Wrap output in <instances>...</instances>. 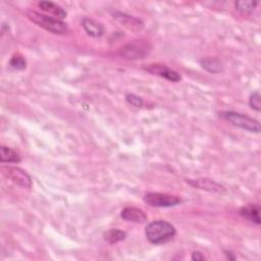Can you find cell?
I'll list each match as a JSON object with an SVG mask.
<instances>
[{
    "instance_id": "cell-1",
    "label": "cell",
    "mask_w": 261,
    "mask_h": 261,
    "mask_svg": "<svg viewBox=\"0 0 261 261\" xmlns=\"http://www.w3.org/2000/svg\"><path fill=\"white\" fill-rule=\"evenodd\" d=\"M175 233L174 227L166 220H155L150 223L145 230L147 240L155 245L169 242L175 236Z\"/></svg>"
},
{
    "instance_id": "cell-2",
    "label": "cell",
    "mask_w": 261,
    "mask_h": 261,
    "mask_svg": "<svg viewBox=\"0 0 261 261\" xmlns=\"http://www.w3.org/2000/svg\"><path fill=\"white\" fill-rule=\"evenodd\" d=\"M27 14H28V17L31 19L33 23H35L39 27L43 28L44 30H46L52 34L64 35V34L68 33V31H69L67 24H65L63 21H60V19H57L55 17L39 13V12L34 11V10L28 11Z\"/></svg>"
},
{
    "instance_id": "cell-3",
    "label": "cell",
    "mask_w": 261,
    "mask_h": 261,
    "mask_svg": "<svg viewBox=\"0 0 261 261\" xmlns=\"http://www.w3.org/2000/svg\"><path fill=\"white\" fill-rule=\"evenodd\" d=\"M222 116L226 120H228L229 123H231L233 126L238 127L240 129H243L245 131L258 134L261 130V127H260L258 120L246 114H242V113L235 112V111H226L222 113Z\"/></svg>"
},
{
    "instance_id": "cell-4",
    "label": "cell",
    "mask_w": 261,
    "mask_h": 261,
    "mask_svg": "<svg viewBox=\"0 0 261 261\" xmlns=\"http://www.w3.org/2000/svg\"><path fill=\"white\" fill-rule=\"evenodd\" d=\"M151 50V46L148 42L142 40H136L131 43L126 44L119 49V55L125 59L137 60L145 58Z\"/></svg>"
},
{
    "instance_id": "cell-5",
    "label": "cell",
    "mask_w": 261,
    "mask_h": 261,
    "mask_svg": "<svg viewBox=\"0 0 261 261\" xmlns=\"http://www.w3.org/2000/svg\"><path fill=\"white\" fill-rule=\"evenodd\" d=\"M144 201L152 207H174L180 203V199L170 195V194H163V193H147L144 196Z\"/></svg>"
},
{
    "instance_id": "cell-6",
    "label": "cell",
    "mask_w": 261,
    "mask_h": 261,
    "mask_svg": "<svg viewBox=\"0 0 261 261\" xmlns=\"http://www.w3.org/2000/svg\"><path fill=\"white\" fill-rule=\"evenodd\" d=\"M2 174L14 184L22 188H31L32 186V179L30 175L23 171L22 169L14 168V167H2L1 168Z\"/></svg>"
},
{
    "instance_id": "cell-7",
    "label": "cell",
    "mask_w": 261,
    "mask_h": 261,
    "mask_svg": "<svg viewBox=\"0 0 261 261\" xmlns=\"http://www.w3.org/2000/svg\"><path fill=\"white\" fill-rule=\"evenodd\" d=\"M113 18L115 19L117 23H119L120 25H122L123 27H125L128 30L133 31V32L141 31L143 29V27H144L143 22L140 21V19H138V18H136V17H134L132 15L126 14L124 12L115 11L113 13Z\"/></svg>"
},
{
    "instance_id": "cell-8",
    "label": "cell",
    "mask_w": 261,
    "mask_h": 261,
    "mask_svg": "<svg viewBox=\"0 0 261 261\" xmlns=\"http://www.w3.org/2000/svg\"><path fill=\"white\" fill-rule=\"evenodd\" d=\"M145 70L153 75L165 78L171 82H179L180 79H182L177 72L163 65H149V67H147Z\"/></svg>"
},
{
    "instance_id": "cell-9",
    "label": "cell",
    "mask_w": 261,
    "mask_h": 261,
    "mask_svg": "<svg viewBox=\"0 0 261 261\" xmlns=\"http://www.w3.org/2000/svg\"><path fill=\"white\" fill-rule=\"evenodd\" d=\"M120 216H122V218L126 220V222L136 223V224H143L147 220L146 213L142 209H139L136 207L124 208Z\"/></svg>"
},
{
    "instance_id": "cell-10",
    "label": "cell",
    "mask_w": 261,
    "mask_h": 261,
    "mask_svg": "<svg viewBox=\"0 0 261 261\" xmlns=\"http://www.w3.org/2000/svg\"><path fill=\"white\" fill-rule=\"evenodd\" d=\"M38 5L44 12L52 15V17L60 19V21L67 17V11L62 6H59L58 4L54 2L41 1V2H39Z\"/></svg>"
},
{
    "instance_id": "cell-11",
    "label": "cell",
    "mask_w": 261,
    "mask_h": 261,
    "mask_svg": "<svg viewBox=\"0 0 261 261\" xmlns=\"http://www.w3.org/2000/svg\"><path fill=\"white\" fill-rule=\"evenodd\" d=\"M82 25L85 31L87 32V34L91 37H94V38L101 37L104 33L103 26L100 23H98L97 21H95V19L86 17L83 19Z\"/></svg>"
},
{
    "instance_id": "cell-12",
    "label": "cell",
    "mask_w": 261,
    "mask_h": 261,
    "mask_svg": "<svg viewBox=\"0 0 261 261\" xmlns=\"http://www.w3.org/2000/svg\"><path fill=\"white\" fill-rule=\"evenodd\" d=\"M189 183L196 188L204 189V190H208V191L222 192L225 190L223 186L216 184L215 182H213V180L208 179V178H199V179H195V180H193V182H189Z\"/></svg>"
},
{
    "instance_id": "cell-13",
    "label": "cell",
    "mask_w": 261,
    "mask_h": 261,
    "mask_svg": "<svg viewBox=\"0 0 261 261\" xmlns=\"http://www.w3.org/2000/svg\"><path fill=\"white\" fill-rule=\"evenodd\" d=\"M0 151H1V155H0V160H1L2 164L8 163V164H17L21 162V157L19 155L13 151L12 149L5 147V146H1L0 148Z\"/></svg>"
},
{
    "instance_id": "cell-14",
    "label": "cell",
    "mask_w": 261,
    "mask_h": 261,
    "mask_svg": "<svg viewBox=\"0 0 261 261\" xmlns=\"http://www.w3.org/2000/svg\"><path fill=\"white\" fill-rule=\"evenodd\" d=\"M241 215L248 218L251 222L255 223L256 225H260V208L255 205H249L246 207H243L240 211Z\"/></svg>"
},
{
    "instance_id": "cell-15",
    "label": "cell",
    "mask_w": 261,
    "mask_h": 261,
    "mask_svg": "<svg viewBox=\"0 0 261 261\" xmlns=\"http://www.w3.org/2000/svg\"><path fill=\"white\" fill-rule=\"evenodd\" d=\"M127 237V233L120 230H109L104 234V240L109 244H115L120 242V241L125 240Z\"/></svg>"
},
{
    "instance_id": "cell-16",
    "label": "cell",
    "mask_w": 261,
    "mask_h": 261,
    "mask_svg": "<svg viewBox=\"0 0 261 261\" xmlns=\"http://www.w3.org/2000/svg\"><path fill=\"white\" fill-rule=\"evenodd\" d=\"M201 65L205 70H207L208 72H210L212 74H217V73L223 71L222 64H220V62H218L217 59H214V58L202 59Z\"/></svg>"
},
{
    "instance_id": "cell-17",
    "label": "cell",
    "mask_w": 261,
    "mask_h": 261,
    "mask_svg": "<svg viewBox=\"0 0 261 261\" xmlns=\"http://www.w3.org/2000/svg\"><path fill=\"white\" fill-rule=\"evenodd\" d=\"M9 66L14 69V70H17V71H22V70H25L26 69V66H27V62L26 59L23 55L21 54H14L10 60H9Z\"/></svg>"
},
{
    "instance_id": "cell-18",
    "label": "cell",
    "mask_w": 261,
    "mask_h": 261,
    "mask_svg": "<svg viewBox=\"0 0 261 261\" xmlns=\"http://www.w3.org/2000/svg\"><path fill=\"white\" fill-rule=\"evenodd\" d=\"M235 5L239 11L244 12V13H250L256 7L257 2L256 1H237Z\"/></svg>"
},
{
    "instance_id": "cell-19",
    "label": "cell",
    "mask_w": 261,
    "mask_h": 261,
    "mask_svg": "<svg viewBox=\"0 0 261 261\" xmlns=\"http://www.w3.org/2000/svg\"><path fill=\"white\" fill-rule=\"evenodd\" d=\"M261 96L259 94L258 91L253 92L249 98V104L251 106V108H253L256 111H260L261 110V100H260Z\"/></svg>"
},
{
    "instance_id": "cell-20",
    "label": "cell",
    "mask_w": 261,
    "mask_h": 261,
    "mask_svg": "<svg viewBox=\"0 0 261 261\" xmlns=\"http://www.w3.org/2000/svg\"><path fill=\"white\" fill-rule=\"evenodd\" d=\"M127 102L135 107H141L143 105V100L141 97H139L135 94H128L126 95Z\"/></svg>"
},
{
    "instance_id": "cell-21",
    "label": "cell",
    "mask_w": 261,
    "mask_h": 261,
    "mask_svg": "<svg viewBox=\"0 0 261 261\" xmlns=\"http://www.w3.org/2000/svg\"><path fill=\"white\" fill-rule=\"evenodd\" d=\"M192 259L196 260V261H199V260H205V257H204V255H202V253L194 252L193 255H192Z\"/></svg>"
}]
</instances>
